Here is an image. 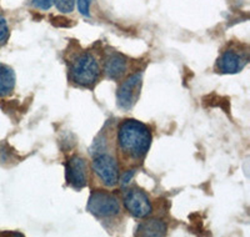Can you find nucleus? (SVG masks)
<instances>
[{"instance_id":"f257e3e1","label":"nucleus","mask_w":250,"mask_h":237,"mask_svg":"<svg viewBox=\"0 0 250 237\" xmlns=\"http://www.w3.org/2000/svg\"><path fill=\"white\" fill-rule=\"evenodd\" d=\"M151 140V130L139 120L125 118L118 126L117 145L123 160L142 161L150 149Z\"/></svg>"},{"instance_id":"f03ea898","label":"nucleus","mask_w":250,"mask_h":237,"mask_svg":"<svg viewBox=\"0 0 250 237\" xmlns=\"http://www.w3.org/2000/svg\"><path fill=\"white\" fill-rule=\"evenodd\" d=\"M100 75V66L97 58L91 53H82L70 64L71 81L79 86L91 88L97 84Z\"/></svg>"},{"instance_id":"7ed1b4c3","label":"nucleus","mask_w":250,"mask_h":237,"mask_svg":"<svg viewBox=\"0 0 250 237\" xmlns=\"http://www.w3.org/2000/svg\"><path fill=\"white\" fill-rule=\"evenodd\" d=\"M86 209L99 220L117 217L122 211V205L117 196L105 190H94L89 196Z\"/></svg>"},{"instance_id":"20e7f679","label":"nucleus","mask_w":250,"mask_h":237,"mask_svg":"<svg viewBox=\"0 0 250 237\" xmlns=\"http://www.w3.org/2000/svg\"><path fill=\"white\" fill-rule=\"evenodd\" d=\"M94 174L98 176L102 184L106 187L117 186L119 182V166L117 158L104 150L93 154L91 162Z\"/></svg>"},{"instance_id":"39448f33","label":"nucleus","mask_w":250,"mask_h":237,"mask_svg":"<svg viewBox=\"0 0 250 237\" xmlns=\"http://www.w3.org/2000/svg\"><path fill=\"white\" fill-rule=\"evenodd\" d=\"M126 211L135 218H145L153 211L150 198L145 191L139 187H131L126 190L123 198Z\"/></svg>"},{"instance_id":"423d86ee","label":"nucleus","mask_w":250,"mask_h":237,"mask_svg":"<svg viewBox=\"0 0 250 237\" xmlns=\"http://www.w3.org/2000/svg\"><path fill=\"white\" fill-rule=\"evenodd\" d=\"M65 180L69 186L82 190L88 185V162L82 155H71L65 164Z\"/></svg>"},{"instance_id":"0eeeda50","label":"nucleus","mask_w":250,"mask_h":237,"mask_svg":"<svg viewBox=\"0 0 250 237\" xmlns=\"http://www.w3.org/2000/svg\"><path fill=\"white\" fill-rule=\"evenodd\" d=\"M143 75L140 73L134 74L126 78L117 91V104L118 107L123 110H130L134 105L137 104L142 90Z\"/></svg>"},{"instance_id":"6e6552de","label":"nucleus","mask_w":250,"mask_h":237,"mask_svg":"<svg viewBox=\"0 0 250 237\" xmlns=\"http://www.w3.org/2000/svg\"><path fill=\"white\" fill-rule=\"evenodd\" d=\"M249 61V51L238 48H229L216 60V70L222 74H236L242 71Z\"/></svg>"},{"instance_id":"1a4fd4ad","label":"nucleus","mask_w":250,"mask_h":237,"mask_svg":"<svg viewBox=\"0 0 250 237\" xmlns=\"http://www.w3.org/2000/svg\"><path fill=\"white\" fill-rule=\"evenodd\" d=\"M104 71L108 79L120 80L128 71V59L119 53H110L104 61Z\"/></svg>"},{"instance_id":"9d476101","label":"nucleus","mask_w":250,"mask_h":237,"mask_svg":"<svg viewBox=\"0 0 250 237\" xmlns=\"http://www.w3.org/2000/svg\"><path fill=\"white\" fill-rule=\"evenodd\" d=\"M17 84L15 71L10 66L0 62V98L12 95Z\"/></svg>"},{"instance_id":"9b49d317","label":"nucleus","mask_w":250,"mask_h":237,"mask_svg":"<svg viewBox=\"0 0 250 237\" xmlns=\"http://www.w3.org/2000/svg\"><path fill=\"white\" fill-rule=\"evenodd\" d=\"M168 231V226L163 220L150 218L139 223L137 235L140 236H165Z\"/></svg>"},{"instance_id":"f8f14e48","label":"nucleus","mask_w":250,"mask_h":237,"mask_svg":"<svg viewBox=\"0 0 250 237\" xmlns=\"http://www.w3.org/2000/svg\"><path fill=\"white\" fill-rule=\"evenodd\" d=\"M53 4L62 14H69L74 10L75 0H53Z\"/></svg>"},{"instance_id":"ddd939ff","label":"nucleus","mask_w":250,"mask_h":237,"mask_svg":"<svg viewBox=\"0 0 250 237\" xmlns=\"http://www.w3.org/2000/svg\"><path fill=\"white\" fill-rule=\"evenodd\" d=\"M9 35H10V31H9L8 21L3 15L0 14V46L4 45L8 41Z\"/></svg>"},{"instance_id":"4468645a","label":"nucleus","mask_w":250,"mask_h":237,"mask_svg":"<svg viewBox=\"0 0 250 237\" xmlns=\"http://www.w3.org/2000/svg\"><path fill=\"white\" fill-rule=\"evenodd\" d=\"M90 1L91 0H78V9H79V13L83 17L88 18L90 15L89 13V9H90Z\"/></svg>"},{"instance_id":"2eb2a0df","label":"nucleus","mask_w":250,"mask_h":237,"mask_svg":"<svg viewBox=\"0 0 250 237\" xmlns=\"http://www.w3.org/2000/svg\"><path fill=\"white\" fill-rule=\"evenodd\" d=\"M31 4L34 6H37V8L46 10V9H49L53 5V0H33V3Z\"/></svg>"},{"instance_id":"dca6fc26","label":"nucleus","mask_w":250,"mask_h":237,"mask_svg":"<svg viewBox=\"0 0 250 237\" xmlns=\"http://www.w3.org/2000/svg\"><path fill=\"white\" fill-rule=\"evenodd\" d=\"M133 175H134V170H129V171L125 172L124 175H123V178H120L123 186H124V185H126V184H129V181L131 180Z\"/></svg>"}]
</instances>
